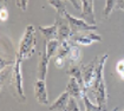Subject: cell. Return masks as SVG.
<instances>
[{
  "label": "cell",
  "mask_w": 124,
  "mask_h": 111,
  "mask_svg": "<svg viewBox=\"0 0 124 111\" xmlns=\"http://www.w3.org/2000/svg\"><path fill=\"white\" fill-rule=\"evenodd\" d=\"M36 44H37L36 28H34L33 25H27L23 37H21L19 48H18V52H17L16 56L19 57L21 60L32 57L34 51H36Z\"/></svg>",
  "instance_id": "cell-1"
},
{
  "label": "cell",
  "mask_w": 124,
  "mask_h": 111,
  "mask_svg": "<svg viewBox=\"0 0 124 111\" xmlns=\"http://www.w3.org/2000/svg\"><path fill=\"white\" fill-rule=\"evenodd\" d=\"M70 40H72L78 45L90 46L93 41H102V37L97 33H93L92 31H85V32L72 33L70 37Z\"/></svg>",
  "instance_id": "cell-2"
},
{
  "label": "cell",
  "mask_w": 124,
  "mask_h": 111,
  "mask_svg": "<svg viewBox=\"0 0 124 111\" xmlns=\"http://www.w3.org/2000/svg\"><path fill=\"white\" fill-rule=\"evenodd\" d=\"M64 17L67 19L70 26H71V31L72 33H77V32H85V31H95L97 30V25H90L89 23H86L84 19L82 18H76L73 16H71L70 13L65 12Z\"/></svg>",
  "instance_id": "cell-3"
},
{
  "label": "cell",
  "mask_w": 124,
  "mask_h": 111,
  "mask_svg": "<svg viewBox=\"0 0 124 111\" xmlns=\"http://www.w3.org/2000/svg\"><path fill=\"white\" fill-rule=\"evenodd\" d=\"M21 63L23 60L19 57L16 56V64H14V71H13V77H12V82L14 84V87L17 90V93L19 95L20 101L25 102L26 97L24 95V87H23V74H21Z\"/></svg>",
  "instance_id": "cell-4"
},
{
  "label": "cell",
  "mask_w": 124,
  "mask_h": 111,
  "mask_svg": "<svg viewBox=\"0 0 124 111\" xmlns=\"http://www.w3.org/2000/svg\"><path fill=\"white\" fill-rule=\"evenodd\" d=\"M54 23L57 24L58 26V40H59V43L62 44L63 41L69 40L71 34H72V31H71V26H70L67 19L64 16H59L58 14Z\"/></svg>",
  "instance_id": "cell-5"
},
{
  "label": "cell",
  "mask_w": 124,
  "mask_h": 111,
  "mask_svg": "<svg viewBox=\"0 0 124 111\" xmlns=\"http://www.w3.org/2000/svg\"><path fill=\"white\" fill-rule=\"evenodd\" d=\"M99 58L95 57L90 63L83 65L80 69H82V74H83V79H84V84H85L86 89H90L91 85L93 83V78H95V70L97 63H98Z\"/></svg>",
  "instance_id": "cell-6"
},
{
  "label": "cell",
  "mask_w": 124,
  "mask_h": 111,
  "mask_svg": "<svg viewBox=\"0 0 124 111\" xmlns=\"http://www.w3.org/2000/svg\"><path fill=\"white\" fill-rule=\"evenodd\" d=\"M91 92L93 93L96 103L102 109V111H108V93H106L105 82L99 84L95 89H91Z\"/></svg>",
  "instance_id": "cell-7"
},
{
  "label": "cell",
  "mask_w": 124,
  "mask_h": 111,
  "mask_svg": "<svg viewBox=\"0 0 124 111\" xmlns=\"http://www.w3.org/2000/svg\"><path fill=\"white\" fill-rule=\"evenodd\" d=\"M82 9H80V18L84 19L90 25H97L93 11V0H80Z\"/></svg>",
  "instance_id": "cell-8"
},
{
  "label": "cell",
  "mask_w": 124,
  "mask_h": 111,
  "mask_svg": "<svg viewBox=\"0 0 124 111\" xmlns=\"http://www.w3.org/2000/svg\"><path fill=\"white\" fill-rule=\"evenodd\" d=\"M34 96L39 104L47 105L48 104V96L46 90V83L43 79H37L34 83Z\"/></svg>",
  "instance_id": "cell-9"
},
{
  "label": "cell",
  "mask_w": 124,
  "mask_h": 111,
  "mask_svg": "<svg viewBox=\"0 0 124 111\" xmlns=\"http://www.w3.org/2000/svg\"><path fill=\"white\" fill-rule=\"evenodd\" d=\"M48 60L50 58L47 57L46 53V45L43 47V50L39 53V60H38V70H37V74H38V79H46V74H47V69H48Z\"/></svg>",
  "instance_id": "cell-10"
},
{
  "label": "cell",
  "mask_w": 124,
  "mask_h": 111,
  "mask_svg": "<svg viewBox=\"0 0 124 111\" xmlns=\"http://www.w3.org/2000/svg\"><path fill=\"white\" fill-rule=\"evenodd\" d=\"M70 98H71V96L66 91L63 92L54 102L50 105V108H48L50 111H66L69 102H70Z\"/></svg>",
  "instance_id": "cell-11"
},
{
  "label": "cell",
  "mask_w": 124,
  "mask_h": 111,
  "mask_svg": "<svg viewBox=\"0 0 124 111\" xmlns=\"http://www.w3.org/2000/svg\"><path fill=\"white\" fill-rule=\"evenodd\" d=\"M71 97H73V98H76V99H80L82 97H83V93L85 92L83 89H82V86L78 84L75 78H72V77H70V79H69V82L66 84V90H65Z\"/></svg>",
  "instance_id": "cell-12"
},
{
  "label": "cell",
  "mask_w": 124,
  "mask_h": 111,
  "mask_svg": "<svg viewBox=\"0 0 124 111\" xmlns=\"http://www.w3.org/2000/svg\"><path fill=\"white\" fill-rule=\"evenodd\" d=\"M70 44L71 46H70V51L67 55V63L70 65H76L77 63L82 60V50L78 46V44L73 43L72 40H70Z\"/></svg>",
  "instance_id": "cell-13"
},
{
  "label": "cell",
  "mask_w": 124,
  "mask_h": 111,
  "mask_svg": "<svg viewBox=\"0 0 124 111\" xmlns=\"http://www.w3.org/2000/svg\"><path fill=\"white\" fill-rule=\"evenodd\" d=\"M38 30L43 33L46 41L58 39V26L56 23L51 26H38Z\"/></svg>",
  "instance_id": "cell-14"
},
{
  "label": "cell",
  "mask_w": 124,
  "mask_h": 111,
  "mask_svg": "<svg viewBox=\"0 0 124 111\" xmlns=\"http://www.w3.org/2000/svg\"><path fill=\"white\" fill-rule=\"evenodd\" d=\"M67 74L70 77L75 78L77 82H78V84L82 86V89L86 92L87 89L85 87V84H84V79H83V74H82V69L80 67H78L77 65H70V67L67 70Z\"/></svg>",
  "instance_id": "cell-15"
},
{
  "label": "cell",
  "mask_w": 124,
  "mask_h": 111,
  "mask_svg": "<svg viewBox=\"0 0 124 111\" xmlns=\"http://www.w3.org/2000/svg\"><path fill=\"white\" fill-rule=\"evenodd\" d=\"M45 45H46V53H47V57L51 58V57L54 56V53L58 51V48L60 46V43H59L58 39L50 40V41H46V40H45Z\"/></svg>",
  "instance_id": "cell-16"
},
{
  "label": "cell",
  "mask_w": 124,
  "mask_h": 111,
  "mask_svg": "<svg viewBox=\"0 0 124 111\" xmlns=\"http://www.w3.org/2000/svg\"><path fill=\"white\" fill-rule=\"evenodd\" d=\"M47 2L56 9L57 14L59 16H64V13L66 12V7L63 0H47Z\"/></svg>",
  "instance_id": "cell-17"
},
{
  "label": "cell",
  "mask_w": 124,
  "mask_h": 111,
  "mask_svg": "<svg viewBox=\"0 0 124 111\" xmlns=\"http://www.w3.org/2000/svg\"><path fill=\"white\" fill-rule=\"evenodd\" d=\"M82 99H83L84 106H85V111H102V109H101V108H99L97 104L91 103V101L89 99V97H87L86 92L83 93V97H82Z\"/></svg>",
  "instance_id": "cell-18"
},
{
  "label": "cell",
  "mask_w": 124,
  "mask_h": 111,
  "mask_svg": "<svg viewBox=\"0 0 124 111\" xmlns=\"http://www.w3.org/2000/svg\"><path fill=\"white\" fill-rule=\"evenodd\" d=\"M116 1H117V0H106L105 7H104V12H103L104 18H108V17L114 12V9L116 8Z\"/></svg>",
  "instance_id": "cell-19"
},
{
  "label": "cell",
  "mask_w": 124,
  "mask_h": 111,
  "mask_svg": "<svg viewBox=\"0 0 124 111\" xmlns=\"http://www.w3.org/2000/svg\"><path fill=\"white\" fill-rule=\"evenodd\" d=\"M116 71H117V73L119 74V77L124 80V58L119 59L117 62V64H116Z\"/></svg>",
  "instance_id": "cell-20"
},
{
  "label": "cell",
  "mask_w": 124,
  "mask_h": 111,
  "mask_svg": "<svg viewBox=\"0 0 124 111\" xmlns=\"http://www.w3.org/2000/svg\"><path fill=\"white\" fill-rule=\"evenodd\" d=\"M67 111H80L76 98H73V97L70 98V102H69V105H67Z\"/></svg>",
  "instance_id": "cell-21"
},
{
  "label": "cell",
  "mask_w": 124,
  "mask_h": 111,
  "mask_svg": "<svg viewBox=\"0 0 124 111\" xmlns=\"http://www.w3.org/2000/svg\"><path fill=\"white\" fill-rule=\"evenodd\" d=\"M65 63H67V59L66 58H64V57H62V56H56V58H54V65H56V67L57 69H62Z\"/></svg>",
  "instance_id": "cell-22"
},
{
  "label": "cell",
  "mask_w": 124,
  "mask_h": 111,
  "mask_svg": "<svg viewBox=\"0 0 124 111\" xmlns=\"http://www.w3.org/2000/svg\"><path fill=\"white\" fill-rule=\"evenodd\" d=\"M16 5L19 9L23 12H25L27 9V5H29V0H16Z\"/></svg>",
  "instance_id": "cell-23"
},
{
  "label": "cell",
  "mask_w": 124,
  "mask_h": 111,
  "mask_svg": "<svg viewBox=\"0 0 124 111\" xmlns=\"http://www.w3.org/2000/svg\"><path fill=\"white\" fill-rule=\"evenodd\" d=\"M7 18H8V9L1 8L0 9V19H1V21H6Z\"/></svg>",
  "instance_id": "cell-24"
},
{
  "label": "cell",
  "mask_w": 124,
  "mask_h": 111,
  "mask_svg": "<svg viewBox=\"0 0 124 111\" xmlns=\"http://www.w3.org/2000/svg\"><path fill=\"white\" fill-rule=\"evenodd\" d=\"M66 1H69L73 7L76 9H82V7H80V5H79V1L78 0H66Z\"/></svg>",
  "instance_id": "cell-25"
},
{
  "label": "cell",
  "mask_w": 124,
  "mask_h": 111,
  "mask_svg": "<svg viewBox=\"0 0 124 111\" xmlns=\"http://www.w3.org/2000/svg\"><path fill=\"white\" fill-rule=\"evenodd\" d=\"M116 9L124 11V0H117L116 1Z\"/></svg>",
  "instance_id": "cell-26"
},
{
  "label": "cell",
  "mask_w": 124,
  "mask_h": 111,
  "mask_svg": "<svg viewBox=\"0 0 124 111\" xmlns=\"http://www.w3.org/2000/svg\"><path fill=\"white\" fill-rule=\"evenodd\" d=\"M7 0H1V8H7Z\"/></svg>",
  "instance_id": "cell-27"
},
{
  "label": "cell",
  "mask_w": 124,
  "mask_h": 111,
  "mask_svg": "<svg viewBox=\"0 0 124 111\" xmlns=\"http://www.w3.org/2000/svg\"><path fill=\"white\" fill-rule=\"evenodd\" d=\"M118 110H119V109H118V108H116V109H114L112 111H118Z\"/></svg>",
  "instance_id": "cell-28"
},
{
  "label": "cell",
  "mask_w": 124,
  "mask_h": 111,
  "mask_svg": "<svg viewBox=\"0 0 124 111\" xmlns=\"http://www.w3.org/2000/svg\"><path fill=\"white\" fill-rule=\"evenodd\" d=\"M122 111H124V109H123V110H122Z\"/></svg>",
  "instance_id": "cell-29"
},
{
  "label": "cell",
  "mask_w": 124,
  "mask_h": 111,
  "mask_svg": "<svg viewBox=\"0 0 124 111\" xmlns=\"http://www.w3.org/2000/svg\"><path fill=\"white\" fill-rule=\"evenodd\" d=\"M66 111H67V110H66Z\"/></svg>",
  "instance_id": "cell-30"
}]
</instances>
